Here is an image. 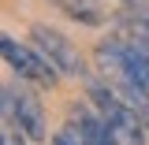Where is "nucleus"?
<instances>
[{
  "label": "nucleus",
  "instance_id": "8",
  "mask_svg": "<svg viewBox=\"0 0 149 145\" xmlns=\"http://www.w3.org/2000/svg\"><path fill=\"white\" fill-rule=\"evenodd\" d=\"M52 145H82V142H78V138H74V134H71V130L63 127V130H60V134H52Z\"/></svg>",
  "mask_w": 149,
  "mask_h": 145
},
{
  "label": "nucleus",
  "instance_id": "4",
  "mask_svg": "<svg viewBox=\"0 0 149 145\" xmlns=\"http://www.w3.org/2000/svg\"><path fill=\"white\" fill-rule=\"evenodd\" d=\"M11 97H15V127L26 142H45V108L30 89L22 86H11Z\"/></svg>",
  "mask_w": 149,
  "mask_h": 145
},
{
  "label": "nucleus",
  "instance_id": "9",
  "mask_svg": "<svg viewBox=\"0 0 149 145\" xmlns=\"http://www.w3.org/2000/svg\"><path fill=\"white\" fill-rule=\"evenodd\" d=\"M0 145H11V138H8V134H0Z\"/></svg>",
  "mask_w": 149,
  "mask_h": 145
},
{
  "label": "nucleus",
  "instance_id": "3",
  "mask_svg": "<svg viewBox=\"0 0 149 145\" xmlns=\"http://www.w3.org/2000/svg\"><path fill=\"white\" fill-rule=\"evenodd\" d=\"M30 45H34V49L45 56V60H49L60 74H71V78H90V74H86V67H82V56L74 52V45L60 34V30H52V26H30Z\"/></svg>",
  "mask_w": 149,
  "mask_h": 145
},
{
  "label": "nucleus",
  "instance_id": "2",
  "mask_svg": "<svg viewBox=\"0 0 149 145\" xmlns=\"http://www.w3.org/2000/svg\"><path fill=\"white\" fill-rule=\"evenodd\" d=\"M0 60H4L19 78H26V82H34V86H45V89L56 86V67L37 52L34 45H19L15 37L0 34Z\"/></svg>",
  "mask_w": 149,
  "mask_h": 145
},
{
  "label": "nucleus",
  "instance_id": "7",
  "mask_svg": "<svg viewBox=\"0 0 149 145\" xmlns=\"http://www.w3.org/2000/svg\"><path fill=\"white\" fill-rule=\"evenodd\" d=\"M0 119L15 123V97H11V86H0Z\"/></svg>",
  "mask_w": 149,
  "mask_h": 145
},
{
  "label": "nucleus",
  "instance_id": "10",
  "mask_svg": "<svg viewBox=\"0 0 149 145\" xmlns=\"http://www.w3.org/2000/svg\"><path fill=\"white\" fill-rule=\"evenodd\" d=\"M11 145H22V142H19V138H11Z\"/></svg>",
  "mask_w": 149,
  "mask_h": 145
},
{
  "label": "nucleus",
  "instance_id": "6",
  "mask_svg": "<svg viewBox=\"0 0 149 145\" xmlns=\"http://www.w3.org/2000/svg\"><path fill=\"white\" fill-rule=\"evenodd\" d=\"M60 11H67L71 19H78L82 26H101V11L93 8L90 0H52Z\"/></svg>",
  "mask_w": 149,
  "mask_h": 145
},
{
  "label": "nucleus",
  "instance_id": "1",
  "mask_svg": "<svg viewBox=\"0 0 149 145\" xmlns=\"http://www.w3.org/2000/svg\"><path fill=\"white\" fill-rule=\"evenodd\" d=\"M90 101H93V108H97V115L112 127V134H116L123 145H146V127H142V119L127 108V101L112 89L108 82H93L90 78Z\"/></svg>",
  "mask_w": 149,
  "mask_h": 145
},
{
  "label": "nucleus",
  "instance_id": "5",
  "mask_svg": "<svg viewBox=\"0 0 149 145\" xmlns=\"http://www.w3.org/2000/svg\"><path fill=\"white\" fill-rule=\"evenodd\" d=\"M67 130H71L82 145H123L116 134H112V127L101 119V115H93L90 108H74L71 115H67Z\"/></svg>",
  "mask_w": 149,
  "mask_h": 145
}]
</instances>
